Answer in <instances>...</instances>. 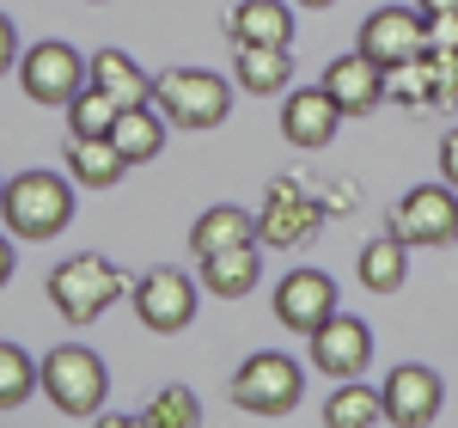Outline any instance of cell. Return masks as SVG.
<instances>
[{
    "label": "cell",
    "mask_w": 458,
    "mask_h": 428,
    "mask_svg": "<svg viewBox=\"0 0 458 428\" xmlns=\"http://www.w3.org/2000/svg\"><path fill=\"white\" fill-rule=\"evenodd\" d=\"M0 220H6L13 239H31V245L55 239L73 220V178H62V172H19V178H6Z\"/></svg>",
    "instance_id": "6da1fadb"
},
{
    "label": "cell",
    "mask_w": 458,
    "mask_h": 428,
    "mask_svg": "<svg viewBox=\"0 0 458 428\" xmlns=\"http://www.w3.org/2000/svg\"><path fill=\"white\" fill-rule=\"evenodd\" d=\"M43 294H49V306H55L68 324H92V319H105L110 306L129 294V282H123V270H116L110 257L80 251V257H68V263L49 270Z\"/></svg>",
    "instance_id": "7a4b0ae2"
},
{
    "label": "cell",
    "mask_w": 458,
    "mask_h": 428,
    "mask_svg": "<svg viewBox=\"0 0 458 428\" xmlns=\"http://www.w3.org/2000/svg\"><path fill=\"white\" fill-rule=\"evenodd\" d=\"M37 386H43V398L62 416H98L105 392H110V373L86 343H62V349H49V355L37 361Z\"/></svg>",
    "instance_id": "3957f363"
},
{
    "label": "cell",
    "mask_w": 458,
    "mask_h": 428,
    "mask_svg": "<svg viewBox=\"0 0 458 428\" xmlns=\"http://www.w3.org/2000/svg\"><path fill=\"white\" fill-rule=\"evenodd\" d=\"M226 398L245 410V416H287V410H300V398H306V367L282 349H257V355L233 373V386Z\"/></svg>",
    "instance_id": "277c9868"
},
{
    "label": "cell",
    "mask_w": 458,
    "mask_h": 428,
    "mask_svg": "<svg viewBox=\"0 0 458 428\" xmlns=\"http://www.w3.org/2000/svg\"><path fill=\"white\" fill-rule=\"evenodd\" d=\"M153 105L165 110L172 129H220L233 110V86L208 68H172L153 73Z\"/></svg>",
    "instance_id": "5b68a950"
},
{
    "label": "cell",
    "mask_w": 458,
    "mask_h": 428,
    "mask_svg": "<svg viewBox=\"0 0 458 428\" xmlns=\"http://www.w3.org/2000/svg\"><path fill=\"white\" fill-rule=\"evenodd\" d=\"M19 86H25V98H31V105L68 110L73 92H86V86H92V73H86V56H80L73 43L43 37V43H31V49L19 56Z\"/></svg>",
    "instance_id": "8992f818"
},
{
    "label": "cell",
    "mask_w": 458,
    "mask_h": 428,
    "mask_svg": "<svg viewBox=\"0 0 458 428\" xmlns=\"http://www.w3.org/2000/svg\"><path fill=\"white\" fill-rule=\"evenodd\" d=\"M318 227H324V209H318L312 184H300L293 172L269 178V190H263V214H257V245L293 251V245H306Z\"/></svg>",
    "instance_id": "52a82bcc"
},
{
    "label": "cell",
    "mask_w": 458,
    "mask_h": 428,
    "mask_svg": "<svg viewBox=\"0 0 458 428\" xmlns=\"http://www.w3.org/2000/svg\"><path fill=\"white\" fill-rule=\"evenodd\" d=\"M391 233L410 251H440L458 239V190L453 184H416L410 196H397Z\"/></svg>",
    "instance_id": "ba28073f"
},
{
    "label": "cell",
    "mask_w": 458,
    "mask_h": 428,
    "mask_svg": "<svg viewBox=\"0 0 458 428\" xmlns=\"http://www.w3.org/2000/svg\"><path fill=\"white\" fill-rule=\"evenodd\" d=\"M129 294H135V319H141L153 337H177L183 324L196 319V294H202V287L190 282L183 270L159 263V270H147Z\"/></svg>",
    "instance_id": "9c48e42d"
},
{
    "label": "cell",
    "mask_w": 458,
    "mask_h": 428,
    "mask_svg": "<svg viewBox=\"0 0 458 428\" xmlns=\"http://www.w3.org/2000/svg\"><path fill=\"white\" fill-rule=\"evenodd\" d=\"M354 49L367 56V62H379V68H403L410 56H422L428 37H422V13H410V6H379V13H367V25L354 37Z\"/></svg>",
    "instance_id": "30bf717a"
},
{
    "label": "cell",
    "mask_w": 458,
    "mask_h": 428,
    "mask_svg": "<svg viewBox=\"0 0 458 428\" xmlns=\"http://www.w3.org/2000/svg\"><path fill=\"white\" fill-rule=\"evenodd\" d=\"M386 398V423L397 428H428L440 416V404H446V386H440V373L422 367V361H403V367H391V380L379 386Z\"/></svg>",
    "instance_id": "8fae6325"
},
{
    "label": "cell",
    "mask_w": 458,
    "mask_h": 428,
    "mask_svg": "<svg viewBox=\"0 0 458 428\" xmlns=\"http://www.w3.org/2000/svg\"><path fill=\"white\" fill-rule=\"evenodd\" d=\"M306 343H312V367L330 380H360L367 361H373V330L360 319H343V312H330Z\"/></svg>",
    "instance_id": "7c38bea8"
},
{
    "label": "cell",
    "mask_w": 458,
    "mask_h": 428,
    "mask_svg": "<svg viewBox=\"0 0 458 428\" xmlns=\"http://www.w3.org/2000/svg\"><path fill=\"white\" fill-rule=\"evenodd\" d=\"M336 129H343V110H336V98H330L324 86H287L282 92V135H287V147L318 153V147L336 141Z\"/></svg>",
    "instance_id": "4fadbf2b"
},
{
    "label": "cell",
    "mask_w": 458,
    "mask_h": 428,
    "mask_svg": "<svg viewBox=\"0 0 458 428\" xmlns=\"http://www.w3.org/2000/svg\"><path fill=\"white\" fill-rule=\"evenodd\" d=\"M336 312V282L324 270H293L276 287V324H287L293 337H312L318 324Z\"/></svg>",
    "instance_id": "5bb4252c"
},
{
    "label": "cell",
    "mask_w": 458,
    "mask_h": 428,
    "mask_svg": "<svg viewBox=\"0 0 458 428\" xmlns=\"http://www.w3.org/2000/svg\"><path fill=\"white\" fill-rule=\"evenodd\" d=\"M318 86L336 98V110H343V116H367V110L386 105V68H379V62H367L360 49L336 56V62L324 68V80H318Z\"/></svg>",
    "instance_id": "9a60e30c"
},
{
    "label": "cell",
    "mask_w": 458,
    "mask_h": 428,
    "mask_svg": "<svg viewBox=\"0 0 458 428\" xmlns=\"http://www.w3.org/2000/svg\"><path fill=\"white\" fill-rule=\"evenodd\" d=\"M233 80H239V92H250V98H282L287 86H293V56L276 49V43H239Z\"/></svg>",
    "instance_id": "2e32d148"
},
{
    "label": "cell",
    "mask_w": 458,
    "mask_h": 428,
    "mask_svg": "<svg viewBox=\"0 0 458 428\" xmlns=\"http://www.w3.org/2000/svg\"><path fill=\"white\" fill-rule=\"evenodd\" d=\"M129 159L116 153L110 135H68V178L73 190H116Z\"/></svg>",
    "instance_id": "e0dca14e"
},
{
    "label": "cell",
    "mask_w": 458,
    "mask_h": 428,
    "mask_svg": "<svg viewBox=\"0 0 458 428\" xmlns=\"http://www.w3.org/2000/svg\"><path fill=\"white\" fill-rule=\"evenodd\" d=\"M226 37H233V49L239 43H276V49H287L293 43V6L287 0H239L233 19H226Z\"/></svg>",
    "instance_id": "ac0fdd59"
},
{
    "label": "cell",
    "mask_w": 458,
    "mask_h": 428,
    "mask_svg": "<svg viewBox=\"0 0 458 428\" xmlns=\"http://www.w3.org/2000/svg\"><path fill=\"white\" fill-rule=\"evenodd\" d=\"M354 276H360V287H367V294H397V287L410 282V245H403V239L386 227L379 239H367V245H360Z\"/></svg>",
    "instance_id": "d6986e66"
},
{
    "label": "cell",
    "mask_w": 458,
    "mask_h": 428,
    "mask_svg": "<svg viewBox=\"0 0 458 428\" xmlns=\"http://www.w3.org/2000/svg\"><path fill=\"white\" fill-rule=\"evenodd\" d=\"M110 141H116V153H123L129 166L159 159V147H165V110H159V105H129V110H116Z\"/></svg>",
    "instance_id": "ffe728a7"
},
{
    "label": "cell",
    "mask_w": 458,
    "mask_h": 428,
    "mask_svg": "<svg viewBox=\"0 0 458 428\" xmlns=\"http://www.w3.org/2000/svg\"><path fill=\"white\" fill-rule=\"evenodd\" d=\"M86 73H92V86L116 98V110L129 105H153V73H141L123 49H98V56H86Z\"/></svg>",
    "instance_id": "44dd1931"
},
{
    "label": "cell",
    "mask_w": 458,
    "mask_h": 428,
    "mask_svg": "<svg viewBox=\"0 0 458 428\" xmlns=\"http://www.w3.org/2000/svg\"><path fill=\"white\" fill-rule=\"evenodd\" d=\"M202 263V287H208L214 300H245L257 276H263V263H257V245H233V251H208V257H196Z\"/></svg>",
    "instance_id": "7402d4cb"
},
{
    "label": "cell",
    "mask_w": 458,
    "mask_h": 428,
    "mask_svg": "<svg viewBox=\"0 0 458 428\" xmlns=\"http://www.w3.org/2000/svg\"><path fill=\"white\" fill-rule=\"evenodd\" d=\"M233 245H257V214L233 209V202H214V209L190 227V251L208 257V251H233Z\"/></svg>",
    "instance_id": "603a6c76"
},
{
    "label": "cell",
    "mask_w": 458,
    "mask_h": 428,
    "mask_svg": "<svg viewBox=\"0 0 458 428\" xmlns=\"http://www.w3.org/2000/svg\"><path fill=\"white\" fill-rule=\"evenodd\" d=\"M386 423V398L360 380H336V392L324 398V428H373Z\"/></svg>",
    "instance_id": "cb8c5ba5"
},
{
    "label": "cell",
    "mask_w": 458,
    "mask_h": 428,
    "mask_svg": "<svg viewBox=\"0 0 458 428\" xmlns=\"http://www.w3.org/2000/svg\"><path fill=\"white\" fill-rule=\"evenodd\" d=\"M135 423H147V428H196L202 423V398L190 392V386H165Z\"/></svg>",
    "instance_id": "d4e9b609"
},
{
    "label": "cell",
    "mask_w": 458,
    "mask_h": 428,
    "mask_svg": "<svg viewBox=\"0 0 458 428\" xmlns=\"http://www.w3.org/2000/svg\"><path fill=\"white\" fill-rule=\"evenodd\" d=\"M37 392V361L19 343H0V410H19Z\"/></svg>",
    "instance_id": "484cf974"
},
{
    "label": "cell",
    "mask_w": 458,
    "mask_h": 428,
    "mask_svg": "<svg viewBox=\"0 0 458 428\" xmlns=\"http://www.w3.org/2000/svg\"><path fill=\"white\" fill-rule=\"evenodd\" d=\"M386 98L403 110H434V86H428V56H410L403 68L386 73Z\"/></svg>",
    "instance_id": "4316f807"
},
{
    "label": "cell",
    "mask_w": 458,
    "mask_h": 428,
    "mask_svg": "<svg viewBox=\"0 0 458 428\" xmlns=\"http://www.w3.org/2000/svg\"><path fill=\"white\" fill-rule=\"evenodd\" d=\"M110 123H116V98L110 92L86 86V92L68 98V135H110Z\"/></svg>",
    "instance_id": "83f0119b"
},
{
    "label": "cell",
    "mask_w": 458,
    "mask_h": 428,
    "mask_svg": "<svg viewBox=\"0 0 458 428\" xmlns=\"http://www.w3.org/2000/svg\"><path fill=\"white\" fill-rule=\"evenodd\" d=\"M422 56H428L434 110H458V49H422Z\"/></svg>",
    "instance_id": "f1b7e54d"
},
{
    "label": "cell",
    "mask_w": 458,
    "mask_h": 428,
    "mask_svg": "<svg viewBox=\"0 0 458 428\" xmlns=\"http://www.w3.org/2000/svg\"><path fill=\"white\" fill-rule=\"evenodd\" d=\"M428 49H458V13H422Z\"/></svg>",
    "instance_id": "f546056e"
},
{
    "label": "cell",
    "mask_w": 458,
    "mask_h": 428,
    "mask_svg": "<svg viewBox=\"0 0 458 428\" xmlns=\"http://www.w3.org/2000/svg\"><path fill=\"white\" fill-rule=\"evenodd\" d=\"M312 196H318V209H324V214H349L354 202H360V196H354V184H318Z\"/></svg>",
    "instance_id": "4dcf8cb0"
},
{
    "label": "cell",
    "mask_w": 458,
    "mask_h": 428,
    "mask_svg": "<svg viewBox=\"0 0 458 428\" xmlns=\"http://www.w3.org/2000/svg\"><path fill=\"white\" fill-rule=\"evenodd\" d=\"M440 184H453V190H458V129L440 135Z\"/></svg>",
    "instance_id": "1f68e13d"
},
{
    "label": "cell",
    "mask_w": 458,
    "mask_h": 428,
    "mask_svg": "<svg viewBox=\"0 0 458 428\" xmlns=\"http://www.w3.org/2000/svg\"><path fill=\"white\" fill-rule=\"evenodd\" d=\"M13 62H19V31H13V19L0 13V73L13 68Z\"/></svg>",
    "instance_id": "d6a6232c"
},
{
    "label": "cell",
    "mask_w": 458,
    "mask_h": 428,
    "mask_svg": "<svg viewBox=\"0 0 458 428\" xmlns=\"http://www.w3.org/2000/svg\"><path fill=\"white\" fill-rule=\"evenodd\" d=\"M13 282V239H6V233H0V287Z\"/></svg>",
    "instance_id": "836d02e7"
},
{
    "label": "cell",
    "mask_w": 458,
    "mask_h": 428,
    "mask_svg": "<svg viewBox=\"0 0 458 428\" xmlns=\"http://www.w3.org/2000/svg\"><path fill=\"white\" fill-rule=\"evenodd\" d=\"M416 13H458V0H416Z\"/></svg>",
    "instance_id": "e575fe53"
},
{
    "label": "cell",
    "mask_w": 458,
    "mask_h": 428,
    "mask_svg": "<svg viewBox=\"0 0 458 428\" xmlns=\"http://www.w3.org/2000/svg\"><path fill=\"white\" fill-rule=\"evenodd\" d=\"M293 6H306V13H324V6H336V0H293Z\"/></svg>",
    "instance_id": "d590c367"
},
{
    "label": "cell",
    "mask_w": 458,
    "mask_h": 428,
    "mask_svg": "<svg viewBox=\"0 0 458 428\" xmlns=\"http://www.w3.org/2000/svg\"><path fill=\"white\" fill-rule=\"evenodd\" d=\"M86 6H105V0H86Z\"/></svg>",
    "instance_id": "8d00e7d4"
},
{
    "label": "cell",
    "mask_w": 458,
    "mask_h": 428,
    "mask_svg": "<svg viewBox=\"0 0 458 428\" xmlns=\"http://www.w3.org/2000/svg\"><path fill=\"white\" fill-rule=\"evenodd\" d=\"M0 190H6V178H0Z\"/></svg>",
    "instance_id": "74e56055"
}]
</instances>
